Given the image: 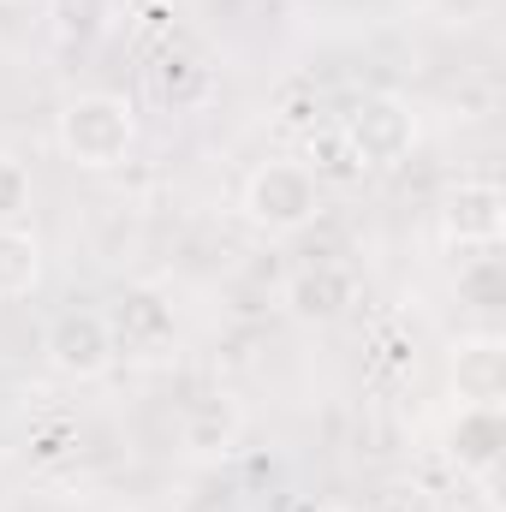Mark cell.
I'll use <instances>...</instances> for the list:
<instances>
[{
  "label": "cell",
  "instance_id": "277c9868",
  "mask_svg": "<svg viewBox=\"0 0 506 512\" xmlns=\"http://www.w3.org/2000/svg\"><path fill=\"white\" fill-rule=\"evenodd\" d=\"M340 143H346L352 167H399L417 149V108L393 90H376L346 114Z\"/></svg>",
  "mask_w": 506,
  "mask_h": 512
},
{
  "label": "cell",
  "instance_id": "30bf717a",
  "mask_svg": "<svg viewBox=\"0 0 506 512\" xmlns=\"http://www.w3.org/2000/svg\"><path fill=\"white\" fill-rule=\"evenodd\" d=\"M453 387H459V405H501L506 393V346L501 340H465L453 352Z\"/></svg>",
  "mask_w": 506,
  "mask_h": 512
},
{
  "label": "cell",
  "instance_id": "4fadbf2b",
  "mask_svg": "<svg viewBox=\"0 0 506 512\" xmlns=\"http://www.w3.org/2000/svg\"><path fill=\"white\" fill-rule=\"evenodd\" d=\"M54 6V36L60 42H96L108 24V0H48Z\"/></svg>",
  "mask_w": 506,
  "mask_h": 512
},
{
  "label": "cell",
  "instance_id": "52a82bcc",
  "mask_svg": "<svg viewBox=\"0 0 506 512\" xmlns=\"http://www.w3.org/2000/svg\"><path fill=\"white\" fill-rule=\"evenodd\" d=\"M239 435H245V411H239L233 393H203V399H191V405L179 411V447H185V459H197V465L227 459V453L239 447Z\"/></svg>",
  "mask_w": 506,
  "mask_h": 512
},
{
  "label": "cell",
  "instance_id": "7a4b0ae2",
  "mask_svg": "<svg viewBox=\"0 0 506 512\" xmlns=\"http://www.w3.org/2000/svg\"><path fill=\"white\" fill-rule=\"evenodd\" d=\"M239 215L268 239H292L322 215V179L304 161H256L239 185Z\"/></svg>",
  "mask_w": 506,
  "mask_h": 512
},
{
  "label": "cell",
  "instance_id": "3957f363",
  "mask_svg": "<svg viewBox=\"0 0 506 512\" xmlns=\"http://www.w3.org/2000/svg\"><path fill=\"white\" fill-rule=\"evenodd\" d=\"M42 364L54 376H66V382H102L120 364V340H114L108 310L72 304V310L48 316V328H42Z\"/></svg>",
  "mask_w": 506,
  "mask_h": 512
},
{
  "label": "cell",
  "instance_id": "ba28073f",
  "mask_svg": "<svg viewBox=\"0 0 506 512\" xmlns=\"http://www.w3.org/2000/svg\"><path fill=\"white\" fill-rule=\"evenodd\" d=\"M501 447H506V423H501V405H459L453 417V435H447V453L465 477H495L501 465Z\"/></svg>",
  "mask_w": 506,
  "mask_h": 512
},
{
  "label": "cell",
  "instance_id": "8992f818",
  "mask_svg": "<svg viewBox=\"0 0 506 512\" xmlns=\"http://www.w3.org/2000/svg\"><path fill=\"white\" fill-rule=\"evenodd\" d=\"M352 298H358V274L334 256H316V262L292 268V280H286V310L298 322H334V316H346Z\"/></svg>",
  "mask_w": 506,
  "mask_h": 512
},
{
  "label": "cell",
  "instance_id": "2e32d148",
  "mask_svg": "<svg viewBox=\"0 0 506 512\" xmlns=\"http://www.w3.org/2000/svg\"><path fill=\"white\" fill-rule=\"evenodd\" d=\"M6 6H42V0H6Z\"/></svg>",
  "mask_w": 506,
  "mask_h": 512
},
{
  "label": "cell",
  "instance_id": "7c38bea8",
  "mask_svg": "<svg viewBox=\"0 0 506 512\" xmlns=\"http://www.w3.org/2000/svg\"><path fill=\"white\" fill-rule=\"evenodd\" d=\"M108 322H114L120 352H143V358H155V352L173 340V316H167L155 298H126V310L108 316Z\"/></svg>",
  "mask_w": 506,
  "mask_h": 512
},
{
  "label": "cell",
  "instance_id": "9a60e30c",
  "mask_svg": "<svg viewBox=\"0 0 506 512\" xmlns=\"http://www.w3.org/2000/svg\"><path fill=\"white\" fill-rule=\"evenodd\" d=\"M316 512H364V507H352V501H322Z\"/></svg>",
  "mask_w": 506,
  "mask_h": 512
},
{
  "label": "cell",
  "instance_id": "5bb4252c",
  "mask_svg": "<svg viewBox=\"0 0 506 512\" xmlns=\"http://www.w3.org/2000/svg\"><path fill=\"white\" fill-rule=\"evenodd\" d=\"M30 215V167L0 149V227H24Z\"/></svg>",
  "mask_w": 506,
  "mask_h": 512
},
{
  "label": "cell",
  "instance_id": "9c48e42d",
  "mask_svg": "<svg viewBox=\"0 0 506 512\" xmlns=\"http://www.w3.org/2000/svg\"><path fill=\"white\" fill-rule=\"evenodd\" d=\"M149 90H155L161 108L191 114V108H203V102L215 96V72H209L203 54H191V48H167V54L149 66Z\"/></svg>",
  "mask_w": 506,
  "mask_h": 512
},
{
  "label": "cell",
  "instance_id": "8fae6325",
  "mask_svg": "<svg viewBox=\"0 0 506 512\" xmlns=\"http://www.w3.org/2000/svg\"><path fill=\"white\" fill-rule=\"evenodd\" d=\"M42 286V239L30 227H0V298H30Z\"/></svg>",
  "mask_w": 506,
  "mask_h": 512
},
{
  "label": "cell",
  "instance_id": "5b68a950",
  "mask_svg": "<svg viewBox=\"0 0 506 512\" xmlns=\"http://www.w3.org/2000/svg\"><path fill=\"white\" fill-rule=\"evenodd\" d=\"M447 251H495L506 239V191L495 179H459L435 209Z\"/></svg>",
  "mask_w": 506,
  "mask_h": 512
},
{
  "label": "cell",
  "instance_id": "6da1fadb",
  "mask_svg": "<svg viewBox=\"0 0 506 512\" xmlns=\"http://www.w3.org/2000/svg\"><path fill=\"white\" fill-rule=\"evenodd\" d=\"M54 149L84 173H114L137 149V108L114 90H84L54 114Z\"/></svg>",
  "mask_w": 506,
  "mask_h": 512
}]
</instances>
